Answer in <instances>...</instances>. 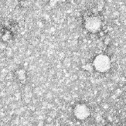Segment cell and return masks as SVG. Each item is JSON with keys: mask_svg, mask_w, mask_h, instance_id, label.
<instances>
[{"mask_svg": "<svg viewBox=\"0 0 126 126\" xmlns=\"http://www.w3.org/2000/svg\"><path fill=\"white\" fill-rule=\"evenodd\" d=\"M94 67L99 72H106L111 67V60L105 54L98 55L94 61Z\"/></svg>", "mask_w": 126, "mask_h": 126, "instance_id": "cell-1", "label": "cell"}, {"mask_svg": "<svg viewBox=\"0 0 126 126\" xmlns=\"http://www.w3.org/2000/svg\"><path fill=\"white\" fill-rule=\"evenodd\" d=\"M101 25V20L97 17H90L85 22L86 28L91 32H96L100 29Z\"/></svg>", "mask_w": 126, "mask_h": 126, "instance_id": "cell-3", "label": "cell"}, {"mask_svg": "<svg viewBox=\"0 0 126 126\" xmlns=\"http://www.w3.org/2000/svg\"><path fill=\"white\" fill-rule=\"evenodd\" d=\"M74 114L77 118L84 120L90 115V109L84 104H79L74 108Z\"/></svg>", "mask_w": 126, "mask_h": 126, "instance_id": "cell-2", "label": "cell"}]
</instances>
